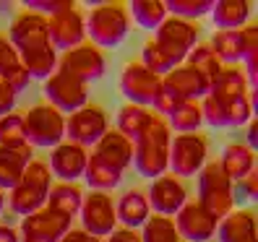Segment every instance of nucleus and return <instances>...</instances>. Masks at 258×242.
<instances>
[{
    "instance_id": "f257e3e1",
    "label": "nucleus",
    "mask_w": 258,
    "mask_h": 242,
    "mask_svg": "<svg viewBox=\"0 0 258 242\" xmlns=\"http://www.w3.org/2000/svg\"><path fill=\"white\" fill-rule=\"evenodd\" d=\"M170 141H172V130L167 125V120L154 115L149 128L141 133V138L133 143V164L144 177L157 180V177L167 175Z\"/></svg>"
},
{
    "instance_id": "f03ea898",
    "label": "nucleus",
    "mask_w": 258,
    "mask_h": 242,
    "mask_svg": "<svg viewBox=\"0 0 258 242\" xmlns=\"http://www.w3.org/2000/svg\"><path fill=\"white\" fill-rule=\"evenodd\" d=\"M50 167L44 162L32 159L29 167L24 170L21 180L13 185L8 193V206L13 214L19 216H29L34 211L44 208V201H47V193H50Z\"/></svg>"
},
{
    "instance_id": "7ed1b4c3",
    "label": "nucleus",
    "mask_w": 258,
    "mask_h": 242,
    "mask_svg": "<svg viewBox=\"0 0 258 242\" xmlns=\"http://www.w3.org/2000/svg\"><path fill=\"white\" fill-rule=\"evenodd\" d=\"M235 183L219 167V162H206L199 172V203L217 221H222L235 208Z\"/></svg>"
},
{
    "instance_id": "20e7f679",
    "label": "nucleus",
    "mask_w": 258,
    "mask_h": 242,
    "mask_svg": "<svg viewBox=\"0 0 258 242\" xmlns=\"http://www.w3.org/2000/svg\"><path fill=\"white\" fill-rule=\"evenodd\" d=\"M86 24V34L92 37L94 47H115L128 37L131 16L123 3H102L92 8Z\"/></svg>"
},
{
    "instance_id": "39448f33",
    "label": "nucleus",
    "mask_w": 258,
    "mask_h": 242,
    "mask_svg": "<svg viewBox=\"0 0 258 242\" xmlns=\"http://www.w3.org/2000/svg\"><path fill=\"white\" fill-rule=\"evenodd\" d=\"M24 133L29 146L39 148H55L66 138V115L57 112L55 107L44 104H34L32 110L24 112Z\"/></svg>"
},
{
    "instance_id": "423d86ee",
    "label": "nucleus",
    "mask_w": 258,
    "mask_h": 242,
    "mask_svg": "<svg viewBox=\"0 0 258 242\" xmlns=\"http://www.w3.org/2000/svg\"><path fill=\"white\" fill-rule=\"evenodd\" d=\"M209 156V141L201 133H177L170 141V162L167 170L172 177H193L199 175Z\"/></svg>"
},
{
    "instance_id": "0eeeda50",
    "label": "nucleus",
    "mask_w": 258,
    "mask_h": 242,
    "mask_svg": "<svg viewBox=\"0 0 258 242\" xmlns=\"http://www.w3.org/2000/svg\"><path fill=\"white\" fill-rule=\"evenodd\" d=\"M110 130V120L99 104H84L66 117V138L84 148L97 146V141Z\"/></svg>"
},
{
    "instance_id": "6e6552de",
    "label": "nucleus",
    "mask_w": 258,
    "mask_h": 242,
    "mask_svg": "<svg viewBox=\"0 0 258 242\" xmlns=\"http://www.w3.org/2000/svg\"><path fill=\"white\" fill-rule=\"evenodd\" d=\"M44 97H47V104L55 107L57 112L71 115L76 110H81L84 104H89V86L81 84L79 78L63 73V70H55L47 81H44Z\"/></svg>"
},
{
    "instance_id": "1a4fd4ad",
    "label": "nucleus",
    "mask_w": 258,
    "mask_h": 242,
    "mask_svg": "<svg viewBox=\"0 0 258 242\" xmlns=\"http://www.w3.org/2000/svg\"><path fill=\"white\" fill-rule=\"evenodd\" d=\"M79 216H81V224H84V232L94 234L99 239H104L112 229H117L115 201H112V195L104 193V190H92L89 195H84Z\"/></svg>"
},
{
    "instance_id": "9d476101",
    "label": "nucleus",
    "mask_w": 258,
    "mask_h": 242,
    "mask_svg": "<svg viewBox=\"0 0 258 242\" xmlns=\"http://www.w3.org/2000/svg\"><path fill=\"white\" fill-rule=\"evenodd\" d=\"M8 42L16 47V52H34V50L52 47L47 34V19L34 11L16 13V19L11 21L8 29Z\"/></svg>"
},
{
    "instance_id": "9b49d317",
    "label": "nucleus",
    "mask_w": 258,
    "mask_h": 242,
    "mask_svg": "<svg viewBox=\"0 0 258 242\" xmlns=\"http://www.w3.org/2000/svg\"><path fill=\"white\" fill-rule=\"evenodd\" d=\"M104 55L99 52V47H94L92 42H84L79 47H73L68 52H63V57L57 60V70H63L73 78H79L81 84H92V81H99L104 75Z\"/></svg>"
},
{
    "instance_id": "f8f14e48",
    "label": "nucleus",
    "mask_w": 258,
    "mask_h": 242,
    "mask_svg": "<svg viewBox=\"0 0 258 242\" xmlns=\"http://www.w3.org/2000/svg\"><path fill=\"white\" fill-rule=\"evenodd\" d=\"M199 24L196 21H183V19H175V16H167L157 34H154V42L159 44V47L164 52H170L175 60H180L183 63L185 55L196 47V42H199Z\"/></svg>"
},
{
    "instance_id": "ddd939ff",
    "label": "nucleus",
    "mask_w": 258,
    "mask_h": 242,
    "mask_svg": "<svg viewBox=\"0 0 258 242\" xmlns=\"http://www.w3.org/2000/svg\"><path fill=\"white\" fill-rule=\"evenodd\" d=\"M177 234L188 239V242H209L211 237L217 234V219L209 214V211L199 203V201H185V206L175 214L172 219Z\"/></svg>"
},
{
    "instance_id": "4468645a",
    "label": "nucleus",
    "mask_w": 258,
    "mask_h": 242,
    "mask_svg": "<svg viewBox=\"0 0 258 242\" xmlns=\"http://www.w3.org/2000/svg\"><path fill=\"white\" fill-rule=\"evenodd\" d=\"M159 86H162V78L154 75L149 68H144L141 63H128L123 73H120V92L125 94L128 104L146 107V104L154 102Z\"/></svg>"
},
{
    "instance_id": "2eb2a0df",
    "label": "nucleus",
    "mask_w": 258,
    "mask_h": 242,
    "mask_svg": "<svg viewBox=\"0 0 258 242\" xmlns=\"http://www.w3.org/2000/svg\"><path fill=\"white\" fill-rule=\"evenodd\" d=\"M146 201H149V208L154 211L157 216H175L180 208L185 206L188 201V193L183 188L177 177L172 175H162L157 180H151V188L146 193Z\"/></svg>"
},
{
    "instance_id": "dca6fc26",
    "label": "nucleus",
    "mask_w": 258,
    "mask_h": 242,
    "mask_svg": "<svg viewBox=\"0 0 258 242\" xmlns=\"http://www.w3.org/2000/svg\"><path fill=\"white\" fill-rule=\"evenodd\" d=\"M47 34H50V44L52 50H73L84 44V37H86V24H84V16L76 8L71 11H63V13H55V16L47 19Z\"/></svg>"
},
{
    "instance_id": "f3484780",
    "label": "nucleus",
    "mask_w": 258,
    "mask_h": 242,
    "mask_svg": "<svg viewBox=\"0 0 258 242\" xmlns=\"http://www.w3.org/2000/svg\"><path fill=\"white\" fill-rule=\"evenodd\" d=\"M86 159H89V151L84 146L63 141L52 148L50 170H52L55 177H60V183H76L79 177H84Z\"/></svg>"
},
{
    "instance_id": "a211bd4d",
    "label": "nucleus",
    "mask_w": 258,
    "mask_h": 242,
    "mask_svg": "<svg viewBox=\"0 0 258 242\" xmlns=\"http://www.w3.org/2000/svg\"><path fill=\"white\" fill-rule=\"evenodd\" d=\"M68 229H71V219L55 214L47 206L21 219V234H26V237H42V239L57 242Z\"/></svg>"
},
{
    "instance_id": "6ab92c4d",
    "label": "nucleus",
    "mask_w": 258,
    "mask_h": 242,
    "mask_svg": "<svg viewBox=\"0 0 258 242\" xmlns=\"http://www.w3.org/2000/svg\"><path fill=\"white\" fill-rule=\"evenodd\" d=\"M162 81H164L167 86H172L185 102H201V99L209 94V84H211L204 73H199L196 68H190V65H185V63L177 65V68H172Z\"/></svg>"
},
{
    "instance_id": "aec40b11",
    "label": "nucleus",
    "mask_w": 258,
    "mask_h": 242,
    "mask_svg": "<svg viewBox=\"0 0 258 242\" xmlns=\"http://www.w3.org/2000/svg\"><path fill=\"white\" fill-rule=\"evenodd\" d=\"M219 242H258L255 229V214L248 208H232L219 224H217Z\"/></svg>"
},
{
    "instance_id": "412c9836",
    "label": "nucleus",
    "mask_w": 258,
    "mask_h": 242,
    "mask_svg": "<svg viewBox=\"0 0 258 242\" xmlns=\"http://www.w3.org/2000/svg\"><path fill=\"white\" fill-rule=\"evenodd\" d=\"M115 216H117V224H123L125 229H141L151 216L146 193L139 190V188L125 190L115 203Z\"/></svg>"
},
{
    "instance_id": "4be33fe9",
    "label": "nucleus",
    "mask_w": 258,
    "mask_h": 242,
    "mask_svg": "<svg viewBox=\"0 0 258 242\" xmlns=\"http://www.w3.org/2000/svg\"><path fill=\"white\" fill-rule=\"evenodd\" d=\"M32 159H34V151L29 143L19 148L0 146V190H11L16 185Z\"/></svg>"
},
{
    "instance_id": "5701e85b",
    "label": "nucleus",
    "mask_w": 258,
    "mask_h": 242,
    "mask_svg": "<svg viewBox=\"0 0 258 242\" xmlns=\"http://www.w3.org/2000/svg\"><path fill=\"white\" fill-rule=\"evenodd\" d=\"M94 154H99L104 162H110L112 167H117L120 172H125L131 164H133V143L125 138L123 133L117 130H107L97 141L94 146Z\"/></svg>"
},
{
    "instance_id": "b1692460",
    "label": "nucleus",
    "mask_w": 258,
    "mask_h": 242,
    "mask_svg": "<svg viewBox=\"0 0 258 242\" xmlns=\"http://www.w3.org/2000/svg\"><path fill=\"white\" fill-rule=\"evenodd\" d=\"M219 167L232 183H240L242 177L255 172V151L245 143H227L219 156Z\"/></svg>"
},
{
    "instance_id": "393cba45",
    "label": "nucleus",
    "mask_w": 258,
    "mask_h": 242,
    "mask_svg": "<svg viewBox=\"0 0 258 242\" xmlns=\"http://www.w3.org/2000/svg\"><path fill=\"white\" fill-rule=\"evenodd\" d=\"M248 92H250V84L245 78V73L237 70V68H222L209 84V97H214L219 102L245 97Z\"/></svg>"
},
{
    "instance_id": "a878e982",
    "label": "nucleus",
    "mask_w": 258,
    "mask_h": 242,
    "mask_svg": "<svg viewBox=\"0 0 258 242\" xmlns=\"http://www.w3.org/2000/svg\"><path fill=\"white\" fill-rule=\"evenodd\" d=\"M81 203H84V190L76 183L52 185L50 193H47V201H44V206H47L50 211H55V214H60V216H68V219L79 216Z\"/></svg>"
},
{
    "instance_id": "bb28decb",
    "label": "nucleus",
    "mask_w": 258,
    "mask_h": 242,
    "mask_svg": "<svg viewBox=\"0 0 258 242\" xmlns=\"http://www.w3.org/2000/svg\"><path fill=\"white\" fill-rule=\"evenodd\" d=\"M250 16V3L248 0H217L211 8V19L219 32H237L248 24Z\"/></svg>"
},
{
    "instance_id": "cd10ccee",
    "label": "nucleus",
    "mask_w": 258,
    "mask_h": 242,
    "mask_svg": "<svg viewBox=\"0 0 258 242\" xmlns=\"http://www.w3.org/2000/svg\"><path fill=\"white\" fill-rule=\"evenodd\" d=\"M84 180L89 183V188L92 190H112L120 185V180H123V172H120L117 167H112L110 162H104L99 154H89L86 159V170H84Z\"/></svg>"
},
{
    "instance_id": "c85d7f7f",
    "label": "nucleus",
    "mask_w": 258,
    "mask_h": 242,
    "mask_svg": "<svg viewBox=\"0 0 258 242\" xmlns=\"http://www.w3.org/2000/svg\"><path fill=\"white\" fill-rule=\"evenodd\" d=\"M154 120V112H149L146 107L139 104H123L117 110V133H123L131 143H136L141 138V133L149 128V123Z\"/></svg>"
},
{
    "instance_id": "c756f323",
    "label": "nucleus",
    "mask_w": 258,
    "mask_h": 242,
    "mask_svg": "<svg viewBox=\"0 0 258 242\" xmlns=\"http://www.w3.org/2000/svg\"><path fill=\"white\" fill-rule=\"evenodd\" d=\"M21 65L26 68L29 78H39V81H47L50 75L57 70V55L52 47H44V50H34V52H19Z\"/></svg>"
},
{
    "instance_id": "7c9ffc66",
    "label": "nucleus",
    "mask_w": 258,
    "mask_h": 242,
    "mask_svg": "<svg viewBox=\"0 0 258 242\" xmlns=\"http://www.w3.org/2000/svg\"><path fill=\"white\" fill-rule=\"evenodd\" d=\"M128 16H133V21L144 26V29H159V24L167 19V8L162 0H133L128 6Z\"/></svg>"
},
{
    "instance_id": "2f4dec72",
    "label": "nucleus",
    "mask_w": 258,
    "mask_h": 242,
    "mask_svg": "<svg viewBox=\"0 0 258 242\" xmlns=\"http://www.w3.org/2000/svg\"><path fill=\"white\" fill-rule=\"evenodd\" d=\"M167 117H170V120H167L170 130H177V133H199V128L204 125L201 104L199 102H183L180 107H175Z\"/></svg>"
},
{
    "instance_id": "473e14b6",
    "label": "nucleus",
    "mask_w": 258,
    "mask_h": 242,
    "mask_svg": "<svg viewBox=\"0 0 258 242\" xmlns=\"http://www.w3.org/2000/svg\"><path fill=\"white\" fill-rule=\"evenodd\" d=\"M139 63H141L144 68H149L154 75H159V78H164V75L170 73L172 68L183 65V63H180V60H175L170 52H164L154 39H149V42L144 44V50H141V60H139Z\"/></svg>"
},
{
    "instance_id": "72a5a7b5",
    "label": "nucleus",
    "mask_w": 258,
    "mask_h": 242,
    "mask_svg": "<svg viewBox=\"0 0 258 242\" xmlns=\"http://www.w3.org/2000/svg\"><path fill=\"white\" fill-rule=\"evenodd\" d=\"M209 47L214 50L219 63L222 60L224 63H237V60H242V34H240V29L237 32H217L214 37H211Z\"/></svg>"
},
{
    "instance_id": "f704fd0d",
    "label": "nucleus",
    "mask_w": 258,
    "mask_h": 242,
    "mask_svg": "<svg viewBox=\"0 0 258 242\" xmlns=\"http://www.w3.org/2000/svg\"><path fill=\"white\" fill-rule=\"evenodd\" d=\"M185 65H190V68H196L199 73H204L206 78L211 81L214 75L222 70V63H219V57L214 55V50L209 47L206 42H196V47L185 55V60H183Z\"/></svg>"
},
{
    "instance_id": "c9c22d12",
    "label": "nucleus",
    "mask_w": 258,
    "mask_h": 242,
    "mask_svg": "<svg viewBox=\"0 0 258 242\" xmlns=\"http://www.w3.org/2000/svg\"><path fill=\"white\" fill-rule=\"evenodd\" d=\"M141 242H185L183 237L177 234L172 219L167 216H149V221L141 226Z\"/></svg>"
},
{
    "instance_id": "e433bc0d",
    "label": "nucleus",
    "mask_w": 258,
    "mask_h": 242,
    "mask_svg": "<svg viewBox=\"0 0 258 242\" xmlns=\"http://www.w3.org/2000/svg\"><path fill=\"white\" fill-rule=\"evenodd\" d=\"M0 146H8V148L26 146L24 112H8L0 117Z\"/></svg>"
},
{
    "instance_id": "4c0bfd02",
    "label": "nucleus",
    "mask_w": 258,
    "mask_h": 242,
    "mask_svg": "<svg viewBox=\"0 0 258 242\" xmlns=\"http://www.w3.org/2000/svg\"><path fill=\"white\" fill-rule=\"evenodd\" d=\"M167 13H172L175 19H183V21H196L211 13L214 8V0H170V3H164Z\"/></svg>"
},
{
    "instance_id": "58836bf2",
    "label": "nucleus",
    "mask_w": 258,
    "mask_h": 242,
    "mask_svg": "<svg viewBox=\"0 0 258 242\" xmlns=\"http://www.w3.org/2000/svg\"><path fill=\"white\" fill-rule=\"evenodd\" d=\"M224 107V123L230 128H240V125H248L253 120V104L245 97H237V99H230V102H222Z\"/></svg>"
},
{
    "instance_id": "ea45409f",
    "label": "nucleus",
    "mask_w": 258,
    "mask_h": 242,
    "mask_svg": "<svg viewBox=\"0 0 258 242\" xmlns=\"http://www.w3.org/2000/svg\"><path fill=\"white\" fill-rule=\"evenodd\" d=\"M183 102H185V99L180 97L172 86H167V84L162 81L159 92H157V97H154V102H151V104H154V110H157L159 117H162V115H170V112H172L175 107H180Z\"/></svg>"
},
{
    "instance_id": "a19ab883",
    "label": "nucleus",
    "mask_w": 258,
    "mask_h": 242,
    "mask_svg": "<svg viewBox=\"0 0 258 242\" xmlns=\"http://www.w3.org/2000/svg\"><path fill=\"white\" fill-rule=\"evenodd\" d=\"M71 8H76L73 0H26V11H34L44 19L55 16V13H63V11H71Z\"/></svg>"
},
{
    "instance_id": "79ce46f5",
    "label": "nucleus",
    "mask_w": 258,
    "mask_h": 242,
    "mask_svg": "<svg viewBox=\"0 0 258 242\" xmlns=\"http://www.w3.org/2000/svg\"><path fill=\"white\" fill-rule=\"evenodd\" d=\"M199 104H201V117H204V123L214 125V128H227V123H224V107H222L219 99H214V97L206 94Z\"/></svg>"
},
{
    "instance_id": "37998d69",
    "label": "nucleus",
    "mask_w": 258,
    "mask_h": 242,
    "mask_svg": "<svg viewBox=\"0 0 258 242\" xmlns=\"http://www.w3.org/2000/svg\"><path fill=\"white\" fill-rule=\"evenodd\" d=\"M21 63L19 60V52H16V47L8 42V37L6 34H0V78L8 73V70H13Z\"/></svg>"
},
{
    "instance_id": "c03bdc74",
    "label": "nucleus",
    "mask_w": 258,
    "mask_h": 242,
    "mask_svg": "<svg viewBox=\"0 0 258 242\" xmlns=\"http://www.w3.org/2000/svg\"><path fill=\"white\" fill-rule=\"evenodd\" d=\"M3 81H6V84H8L11 89H13V92L19 94V92H24V89L29 86V81H32V78H29V73H26V68H24V65L19 63V65L13 68V70H8V73L3 75Z\"/></svg>"
},
{
    "instance_id": "a18cd8bd",
    "label": "nucleus",
    "mask_w": 258,
    "mask_h": 242,
    "mask_svg": "<svg viewBox=\"0 0 258 242\" xmlns=\"http://www.w3.org/2000/svg\"><path fill=\"white\" fill-rule=\"evenodd\" d=\"M232 193L245 195L248 201H258V172H250L248 177H242L237 188H232Z\"/></svg>"
},
{
    "instance_id": "49530a36",
    "label": "nucleus",
    "mask_w": 258,
    "mask_h": 242,
    "mask_svg": "<svg viewBox=\"0 0 258 242\" xmlns=\"http://www.w3.org/2000/svg\"><path fill=\"white\" fill-rule=\"evenodd\" d=\"M16 92H13V89L0 78V117L3 115H8V112H13V107H16Z\"/></svg>"
},
{
    "instance_id": "de8ad7c7",
    "label": "nucleus",
    "mask_w": 258,
    "mask_h": 242,
    "mask_svg": "<svg viewBox=\"0 0 258 242\" xmlns=\"http://www.w3.org/2000/svg\"><path fill=\"white\" fill-rule=\"evenodd\" d=\"M104 242H141V234L139 229H125V226H120V229H112Z\"/></svg>"
},
{
    "instance_id": "09e8293b",
    "label": "nucleus",
    "mask_w": 258,
    "mask_h": 242,
    "mask_svg": "<svg viewBox=\"0 0 258 242\" xmlns=\"http://www.w3.org/2000/svg\"><path fill=\"white\" fill-rule=\"evenodd\" d=\"M57 242H102V239L94 237V234H89V232H84V229H73V226H71V229L60 237Z\"/></svg>"
},
{
    "instance_id": "8fccbe9b",
    "label": "nucleus",
    "mask_w": 258,
    "mask_h": 242,
    "mask_svg": "<svg viewBox=\"0 0 258 242\" xmlns=\"http://www.w3.org/2000/svg\"><path fill=\"white\" fill-rule=\"evenodd\" d=\"M0 242H21V237H19V232L13 229V226L0 224Z\"/></svg>"
},
{
    "instance_id": "3c124183",
    "label": "nucleus",
    "mask_w": 258,
    "mask_h": 242,
    "mask_svg": "<svg viewBox=\"0 0 258 242\" xmlns=\"http://www.w3.org/2000/svg\"><path fill=\"white\" fill-rule=\"evenodd\" d=\"M245 146L253 148V151L258 146V123H255V120H250V123H248V143Z\"/></svg>"
},
{
    "instance_id": "603ef678",
    "label": "nucleus",
    "mask_w": 258,
    "mask_h": 242,
    "mask_svg": "<svg viewBox=\"0 0 258 242\" xmlns=\"http://www.w3.org/2000/svg\"><path fill=\"white\" fill-rule=\"evenodd\" d=\"M21 242H52V239H42V237H26V234H19Z\"/></svg>"
},
{
    "instance_id": "864d4df0",
    "label": "nucleus",
    "mask_w": 258,
    "mask_h": 242,
    "mask_svg": "<svg viewBox=\"0 0 258 242\" xmlns=\"http://www.w3.org/2000/svg\"><path fill=\"white\" fill-rule=\"evenodd\" d=\"M13 8V3H0V13H8Z\"/></svg>"
},
{
    "instance_id": "5fc2aeb1",
    "label": "nucleus",
    "mask_w": 258,
    "mask_h": 242,
    "mask_svg": "<svg viewBox=\"0 0 258 242\" xmlns=\"http://www.w3.org/2000/svg\"><path fill=\"white\" fill-rule=\"evenodd\" d=\"M3 208H6V195H3V190H0V214H3Z\"/></svg>"
}]
</instances>
